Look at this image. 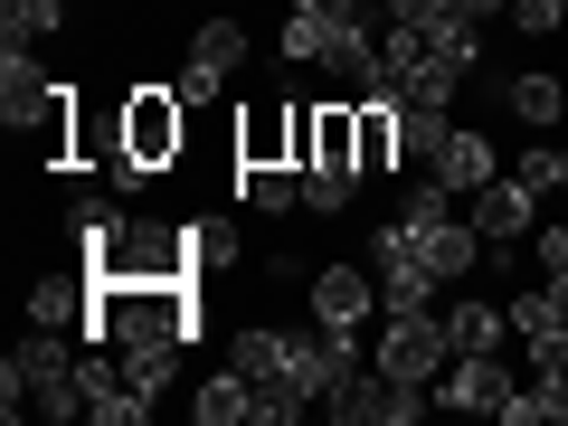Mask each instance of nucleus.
Wrapping results in <instances>:
<instances>
[{
    "mask_svg": "<svg viewBox=\"0 0 568 426\" xmlns=\"http://www.w3.org/2000/svg\"><path fill=\"white\" fill-rule=\"evenodd\" d=\"M455 133V104H398V142H407V162H436Z\"/></svg>",
    "mask_w": 568,
    "mask_h": 426,
    "instance_id": "obj_18",
    "label": "nucleus"
},
{
    "mask_svg": "<svg viewBox=\"0 0 568 426\" xmlns=\"http://www.w3.org/2000/svg\"><path fill=\"white\" fill-rule=\"evenodd\" d=\"M369 361H379L388 379H407V388H436V379H446V361H455L446 313H388V332H379Z\"/></svg>",
    "mask_w": 568,
    "mask_h": 426,
    "instance_id": "obj_2",
    "label": "nucleus"
},
{
    "mask_svg": "<svg viewBox=\"0 0 568 426\" xmlns=\"http://www.w3.org/2000/svg\"><path fill=\"white\" fill-rule=\"evenodd\" d=\"M530 246H540V275L568 284V219H559V227H530Z\"/></svg>",
    "mask_w": 568,
    "mask_h": 426,
    "instance_id": "obj_25",
    "label": "nucleus"
},
{
    "mask_svg": "<svg viewBox=\"0 0 568 426\" xmlns=\"http://www.w3.org/2000/svg\"><path fill=\"white\" fill-rule=\"evenodd\" d=\"M275 48H284L294 67H313V58H323V20H313V10H294V20L275 29Z\"/></svg>",
    "mask_w": 568,
    "mask_h": 426,
    "instance_id": "obj_23",
    "label": "nucleus"
},
{
    "mask_svg": "<svg viewBox=\"0 0 568 426\" xmlns=\"http://www.w3.org/2000/svg\"><path fill=\"white\" fill-rule=\"evenodd\" d=\"M237 200H246V209H265V219H284V209H304V171H294V162L237 171Z\"/></svg>",
    "mask_w": 568,
    "mask_h": 426,
    "instance_id": "obj_17",
    "label": "nucleus"
},
{
    "mask_svg": "<svg viewBox=\"0 0 568 426\" xmlns=\"http://www.w3.org/2000/svg\"><path fill=\"white\" fill-rule=\"evenodd\" d=\"M369 275H379V304L388 313H436V265L417 256V237H407L398 219L369 237Z\"/></svg>",
    "mask_w": 568,
    "mask_h": 426,
    "instance_id": "obj_3",
    "label": "nucleus"
},
{
    "mask_svg": "<svg viewBox=\"0 0 568 426\" xmlns=\"http://www.w3.org/2000/svg\"><path fill=\"white\" fill-rule=\"evenodd\" d=\"M549 417H568V361H540L503 407V426H549Z\"/></svg>",
    "mask_w": 568,
    "mask_h": 426,
    "instance_id": "obj_12",
    "label": "nucleus"
},
{
    "mask_svg": "<svg viewBox=\"0 0 568 426\" xmlns=\"http://www.w3.org/2000/svg\"><path fill=\"white\" fill-rule=\"evenodd\" d=\"M294 142H304V104H256L237 123V171H265V162H294ZM304 171V162H294Z\"/></svg>",
    "mask_w": 568,
    "mask_h": 426,
    "instance_id": "obj_7",
    "label": "nucleus"
},
{
    "mask_svg": "<svg viewBox=\"0 0 568 426\" xmlns=\"http://www.w3.org/2000/svg\"><path fill=\"white\" fill-rule=\"evenodd\" d=\"M114 123H123V162H133L142 181H162V171L181 162V142H190L181 85H133V95L114 104Z\"/></svg>",
    "mask_w": 568,
    "mask_h": 426,
    "instance_id": "obj_1",
    "label": "nucleus"
},
{
    "mask_svg": "<svg viewBox=\"0 0 568 426\" xmlns=\"http://www.w3.org/2000/svg\"><path fill=\"white\" fill-rule=\"evenodd\" d=\"M294 10H313V20H369L361 0H294Z\"/></svg>",
    "mask_w": 568,
    "mask_h": 426,
    "instance_id": "obj_26",
    "label": "nucleus"
},
{
    "mask_svg": "<svg viewBox=\"0 0 568 426\" xmlns=\"http://www.w3.org/2000/svg\"><path fill=\"white\" fill-rule=\"evenodd\" d=\"M190 246H200V265H237V256H246L227 219H190Z\"/></svg>",
    "mask_w": 568,
    "mask_h": 426,
    "instance_id": "obj_22",
    "label": "nucleus"
},
{
    "mask_svg": "<svg viewBox=\"0 0 568 426\" xmlns=\"http://www.w3.org/2000/svg\"><path fill=\"white\" fill-rule=\"evenodd\" d=\"M474 227H484V246H530V227H540V190L521 181V171H503V181H484L474 190V209H465Z\"/></svg>",
    "mask_w": 568,
    "mask_h": 426,
    "instance_id": "obj_5",
    "label": "nucleus"
},
{
    "mask_svg": "<svg viewBox=\"0 0 568 426\" xmlns=\"http://www.w3.org/2000/svg\"><path fill=\"white\" fill-rule=\"evenodd\" d=\"M503 20H511V29H530V39H549V29L568 20V0H511Z\"/></svg>",
    "mask_w": 568,
    "mask_h": 426,
    "instance_id": "obj_24",
    "label": "nucleus"
},
{
    "mask_svg": "<svg viewBox=\"0 0 568 426\" xmlns=\"http://www.w3.org/2000/svg\"><path fill=\"white\" fill-rule=\"evenodd\" d=\"M511 0H455V20H503Z\"/></svg>",
    "mask_w": 568,
    "mask_h": 426,
    "instance_id": "obj_27",
    "label": "nucleus"
},
{
    "mask_svg": "<svg viewBox=\"0 0 568 426\" xmlns=\"http://www.w3.org/2000/svg\"><path fill=\"white\" fill-rule=\"evenodd\" d=\"M190 417H200V426H237V417H256V379H246V369L200 379V388H190Z\"/></svg>",
    "mask_w": 568,
    "mask_h": 426,
    "instance_id": "obj_15",
    "label": "nucleus"
},
{
    "mask_svg": "<svg viewBox=\"0 0 568 426\" xmlns=\"http://www.w3.org/2000/svg\"><path fill=\"white\" fill-rule=\"evenodd\" d=\"M104 275H200V246L190 227H152V219H123V246Z\"/></svg>",
    "mask_w": 568,
    "mask_h": 426,
    "instance_id": "obj_6",
    "label": "nucleus"
},
{
    "mask_svg": "<svg viewBox=\"0 0 568 426\" xmlns=\"http://www.w3.org/2000/svg\"><path fill=\"white\" fill-rule=\"evenodd\" d=\"M181 351H190V342H152V351H123V369H133V379L152 388V398H162V388H171V369H181Z\"/></svg>",
    "mask_w": 568,
    "mask_h": 426,
    "instance_id": "obj_21",
    "label": "nucleus"
},
{
    "mask_svg": "<svg viewBox=\"0 0 568 426\" xmlns=\"http://www.w3.org/2000/svg\"><path fill=\"white\" fill-rule=\"evenodd\" d=\"M351 123H361V171H369V181L407 162V142H398V95H351Z\"/></svg>",
    "mask_w": 568,
    "mask_h": 426,
    "instance_id": "obj_9",
    "label": "nucleus"
},
{
    "mask_svg": "<svg viewBox=\"0 0 568 426\" xmlns=\"http://www.w3.org/2000/svg\"><path fill=\"white\" fill-rule=\"evenodd\" d=\"M181 67H200V77H237V67H246V20H200V29H190V58Z\"/></svg>",
    "mask_w": 568,
    "mask_h": 426,
    "instance_id": "obj_14",
    "label": "nucleus"
},
{
    "mask_svg": "<svg viewBox=\"0 0 568 426\" xmlns=\"http://www.w3.org/2000/svg\"><path fill=\"white\" fill-rule=\"evenodd\" d=\"M304 294H313V323H369V313H388V304H379V275H369V265H323Z\"/></svg>",
    "mask_w": 568,
    "mask_h": 426,
    "instance_id": "obj_8",
    "label": "nucleus"
},
{
    "mask_svg": "<svg viewBox=\"0 0 568 426\" xmlns=\"http://www.w3.org/2000/svg\"><path fill=\"white\" fill-rule=\"evenodd\" d=\"M446 219H455V190L436 181V171H426L417 190H398V227H407V237H417V227H446Z\"/></svg>",
    "mask_w": 568,
    "mask_h": 426,
    "instance_id": "obj_19",
    "label": "nucleus"
},
{
    "mask_svg": "<svg viewBox=\"0 0 568 426\" xmlns=\"http://www.w3.org/2000/svg\"><path fill=\"white\" fill-rule=\"evenodd\" d=\"M0 29L10 39H48V29H67V0H0Z\"/></svg>",
    "mask_w": 568,
    "mask_h": 426,
    "instance_id": "obj_20",
    "label": "nucleus"
},
{
    "mask_svg": "<svg viewBox=\"0 0 568 426\" xmlns=\"http://www.w3.org/2000/svg\"><path fill=\"white\" fill-rule=\"evenodd\" d=\"M503 332H511V304H446V342L455 351H503Z\"/></svg>",
    "mask_w": 568,
    "mask_h": 426,
    "instance_id": "obj_16",
    "label": "nucleus"
},
{
    "mask_svg": "<svg viewBox=\"0 0 568 426\" xmlns=\"http://www.w3.org/2000/svg\"><path fill=\"white\" fill-rule=\"evenodd\" d=\"M426 171H436V181H446L455 200H474V190H484V181H503V162H493V142H484V133H465V123H455V133H446V152H436V162H426Z\"/></svg>",
    "mask_w": 568,
    "mask_h": 426,
    "instance_id": "obj_10",
    "label": "nucleus"
},
{
    "mask_svg": "<svg viewBox=\"0 0 568 426\" xmlns=\"http://www.w3.org/2000/svg\"><path fill=\"white\" fill-rule=\"evenodd\" d=\"M417 256L436 265V284H465L474 256H493V246H484V227H474V219H446V227H417Z\"/></svg>",
    "mask_w": 568,
    "mask_h": 426,
    "instance_id": "obj_11",
    "label": "nucleus"
},
{
    "mask_svg": "<svg viewBox=\"0 0 568 426\" xmlns=\"http://www.w3.org/2000/svg\"><path fill=\"white\" fill-rule=\"evenodd\" d=\"M559 190H568V142H559Z\"/></svg>",
    "mask_w": 568,
    "mask_h": 426,
    "instance_id": "obj_28",
    "label": "nucleus"
},
{
    "mask_svg": "<svg viewBox=\"0 0 568 426\" xmlns=\"http://www.w3.org/2000/svg\"><path fill=\"white\" fill-rule=\"evenodd\" d=\"M503 104H511V114L530 123V133H559V123H568V85L549 77V67H530V77H511V85H503Z\"/></svg>",
    "mask_w": 568,
    "mask_h": 426,
    "instance_id": "obj_13",
    "label": "nucleus"
},
{
    "mask_svg": "<svg viewBox=\"0 0 568 426\" xmlns=\"http://www.w3.org/2000/svg\"><path fill=\"white\" fill-rule=\"evenodd\" d=\"M511 388H521V379L503 369V351H455L446 379H436V407H465V417H503Z\"/></svg>",
    "mask_w": 568,
    "mask_h": 426,
    "instance_id": "obj_4",
    "label": "nucleus"
}]
</instances>
